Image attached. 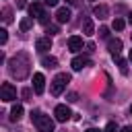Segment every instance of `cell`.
Listing matches in <instances>:
<instances>
[{
  "instance_id": "1",
  "label": "cell",
  "mask_w": 132,
  "mask_h": 132,
  "mask_svg": "<svg viewBox=\"0 0 132 132\" xmlns=\"http://www.w3.org/2000/svg\"><path fill=\"white\" fill-rule=\"evenodd\" d=\"M29 66H31L29 56H27L25 52H21V54H16V56L8 62V72H10L12 76H16L19 80H23V78L29 74Z\"/></svg>"
},
{
  "instance_id": "2",
  "label": "cell",
  "mask_w": 132,
  "mask_h": 132,
  "mask_svg": "<svg viewBox=\"0 0 132 132\" xmlns=\"http://www.w3.org/2000/svg\"><path fill=\"white\" fill-rule=\"evenodd\" d=\"M31 120L39 132H54V120L41 111H31Z\"/></svg>"
},
{
  "instance_id": "3",
  "label": "cell",
  "mask_w": 132,
  "mask_h": 132,
  "mask_svg": "<svg viewBox=\"0 0 132 132\" xmlns=\"http://www.w3.org/2000/svg\"><path fill=\"white\" fill-rule=\"evenodd\" d=\"M70 82V74H66V72H62V74H58L54 80H52V95H60L64 89H66V85Z\"/></svg>"
},
{
  "instance_id": "4",
  "label": "cell",
  "mask_w": 132,
  "mask_h": 132,
  "mask_svg": "<svg viewBox=\"0 0 132 132\" xmlns=\"http://www.w3.org/2000/svg\"><path fill=\"white\" fill-rule=\"evenodd\" d=\"M0 99L2 101H14L16 99V89L10 85V82H2V87H0Z\"/></svg>"
},
{
  "instance_id": "5",
  "label": "cell",
  "mask_w": 132,
  "mask_h": 132,
  "mask_svg": "<svg viewBox=\"0 0 132 132\" xmlns=\"http://www.w3.org/2000/svg\"><path fill=\"white\" fill-rule=\"evenodd\" d=\"M54 116H56V120H58V122H66V120H70L72 111H70V107H68V105H56Z\"/></svg>"
},
{
  "instance_id": "6",
  "label": "cell",
  "mask_w": 132,
  "mask_h": 132,
  "mask_svg": "<svg viewBox=\"0 0 132 132\" xmlns=\"http://www.w3.org/2000/svg\"><path fill=\"white\" fill-rule=\"evenodd\" d=\"M43 89H45V78H43L41 72H35V74H33V91H35L37 95H41Z\"/></svg>"
},
{
  "instance_id": "7",
  "label": "cell",
  "mask_w": 132,
  "mask_h": 132,
  "mask_svg": "<svg viewBox=\"0 0 132 132\" xmlns=\"http://www.w3.org/2000/svg\"><path fill=\"white\" fill-rule=\"evenodd\" d=\"M70 16H72V12H70V8H66V6H62V8L56 10V19H58V23H68Z\"/></svg>"
},
{
  "instance_id": "8",
  "label": "cell",
  "mask_w": 132,
  "mask_h": 132,
  "mask_svg": "<svg viewBox=\"0 0 132 132\" xmlns=\"http://www.w3.org/2000/svg\"><path fill=\"white\" fill-rule=\"evenodd\" d=\"M68 50H70V52H80V50H82V37L72 35V37L68 39Z\"/></svg>"
},
{
  "instance_id": "9",
  "label": "cell",
  "mask_w": 132,
  "mask_h": 132,
  "mask_svg": "<svg viewBox=\"0 0 132 132\" xmlns=\"http://www.w3.org/2000/svg\"><path fill=\"white\" fill-rule=\"evenodd\" d=\"M52 47V39L50 37H39L37 41H35V50L37 52H47Z\"/></svg>"
},
{
  "instance_id": "10",
  "label": "cell",
  "mask_w": 132,
  "mask_h": 132,
  "mask_svg": "<svg viewBox=\"0 0 132 132\" xmlns=\"http://www.w3.org/2000/svg\"><path fill=\"white\" fill-rule=\"evenodd\" d=\"M107 47H109L111 56H113V58H118V56H120V52H122V41H120V39H109V41H107Z\"/></svg>"
},
{
  "instance_id": "11",
  "label": "cell",
  "mask_w": 132,
  "mask_h": 132,
  "mask_svg": "<svg viewBox=\"0 0 132 132\" xmlns=\"http://www.w3.org/2000/svg\"><path fill=\"white\" fill-rule=\"evenodd\" d=\"M89 64H91L89 58H85V56H76V58L72 60V70H82V68L89 66Z\"/></svg>"
},
{
  "instance_id": "12",
  "label": "cell",
  "mask_w": 132,
  "mask_h": 132,
  "mask_svg": "<svg viewBox=\"0 0 132 132\" xmlns=\"http://www.w3.org/2000/svg\"><path fill=\"white\" fill-rule=\"evenodd\" d=\"M93 14H95L97 19H107V14H109L107 4H97V6L93 8Z\"/></svg>"
},
{
  "instance_id": "13",
  "label": "cell",
  "mask_w": 132,
  "mask_h": 132,
  "mask_svg": "<svg viewBox=\"0 0 132 132\" xmlns=\"http://www.w3.org/2000/svg\"><path fill=\"white\" fill-rule=\"evenodd\" d=\"M45 10L41 8V4H37V2H33L31 6H29V14H31V19L33 16H37V19H41V14H43Z\"/></svg>"
},
{
  "instance_id": "14",
  "label": "cell",
  "mask_w": 132,
  "mask_h": 132,
  "mask_svg": "<svg viewBox=\"0 0 132 132\" xmlns=\"http://www.w3.org/2000/svg\"><path fill=\"white\" fill-rule=\"evenodd\" d=\"M82 33H85V35H93V33H95V25H93V19H89V16H87V19L82 21Z\"/></svg>"
},
{
  "instance_id": "15",
  "label": "cell",
  "mask_w": 132,
  "mask_h": 132,
  "mask_svg": "<svg viewBox=\"0 0 132 132\" xmlns=\"http://www.w3.org/2000/svg\"><path fill=\"white\" fill-rule=\"evenodd\" d=\"M21 116H23V105H12V109H10V120L12 122H16V120H21Z\"/></svg>"
},
{
  "instance_id": "16",
  "label": "cell",
  "mask_w": 132,
  "mask_h": 132,
  "mask_svg": "<svg viewBox=\"0 0 132 132\" xmlns=\"http://www.w3.org/2000/svg\"><path fill=\"white\" fill-rule=\"evenodd\" d=\"M41 64H43L45 68H56V66H58V60H56L54 56H43V58H41Z\"/></svg>"
},
{
  "instance_id": "17",
  "label": "cell",
  "mask_w": 132,
  "mask_h": 132,
  "mask_svg": "<svg viewBox=\"0 0 132 132\" xmlns=\"http://www.w3.org/2000/svg\"><path fill=\"white\" fill-rule=\"evenodd\" d=\"M31 25H33L31 16H25V19L21 21V31H29V29H31Z\"/></svg>"
},
{
  "instance_id": "18",
  "label": "cell",
  "mask_w": 132,
  "mask_h": 132,
  "mask_svg": "<svg viewBox=\"0 0 132 132\" xmlns=\"http://www.w3.org/2000/svg\"><path fill=\"white\" fill-rule=\"evenodd\" d=\"M124 25H126V23H124L122 19H118V16H116V19H113V23H111V27H113L116 31H122V29H124Z\"/></svg>"
},
{
  "instance_id": "19",
  "label": "cell",
  "mask_w": 132,
  "mask_h": 132,
  "mask_svg": "<svg viewBox=\"0 0 132 132\" xmlns=\"http://www.w3.org/2000/svg\"><path fill=\"white\" fill-rule=\"evenodd\" d=\"M118 60V66H120V72L122 74H128V68H126V60H122V58H116Z\"/></svg>"
},
{
  "instance_id": "20",
  "label": "cell",
  "mask_w": 132,
  "mask_h": 132,
  "mask_svg": "<svg viewBox=\"0 0 132 132\" xmlns=\"http://www.w3.org/2000/svg\"><path fill=\"white\" fill-rule=\"evenodd\" d=\"M105 132H118V124H116V122H107Z\"/></svg>"
},
{
  "instance_id": "21",
  "label": "cell",
  "mask_w": 132,
  "mask_h": 132,
  "mask_svg": "<svg viewBox=\"0 0 132 132\" xmlns=\"http://www.w3.org/2000/svg\"><path fill=\"white\" fill-rule=\"evenodd\" d=\"M21 97H23L25 101H31V89H23V91H21Z\"/></svg>"
},
{
  "instance_id": "22",
  "label": "cell",
  "mask_w": 132,
  "mask_h": 132,
  "mask_svg": "<svg viewBox=\"0 0 132 132\" xmlns=\"http://www.w3.org/2000/svg\"><path fill=\"white\" fill-rule=\"evenodd\" d=\"M99 37L107 39V37H109V29H107V27H101V29H99Z\"/></svg>"
},
{
  "instance_id": "23",
  "label": "cell",
  "mask_w": 132,
  "mask_h": 132,
  "mask_svg": "<svg viewBox=\"0 0 132 132\" xmlns=\"http://www.w3.org/2000/svg\"><path fill=\"white\" fill-rule=\"evenodd\" d=\"M6 39H8V31L0 29V43H6Z\"/></svg>"
},
{
  "instance_id": "24",
  "label": "cell",
  "mask_w": 132,
  "mask_h": 132,
  "mask_svg": "<svg viewBox=\"0 0 132 132\" xmlns=\"http://www.w3.org/2000/svg\"><path fill=\"white\" fill-rule=\"evenodd\" d=\"M68 101H70V103L78 101V93H68Z\"/></svg>"
},
{
  "instance_id": "25",
  "label": "cell",
  "mask_w": 132,
  "mask_h": 132,
  "mask_svg": "<svg viewBox=\"0 0 132 132\" xmlns=\"http://www.w3.org/2000/svg\"><path fill=\"white\" fill-rule=\"evenodd\" d=\"M4 23H10V8H4Z\"/></svg>"
},
{
  "instance_id": "26",
  "label": "cell",
  "mask_w": 132,
  "mask_h": 132,
  "mask_svg": "<svg viewBox=\"0 0 132 132\" xmlns=\"http://www.w3.org/2000/svg\"><path fill=\"white\" fill-rule=\"evenodd\" d=\"M16 8H25V0H16Z\"/></svg>"
},
{
  "instance_id": "27",
  "label": "cell",
  "mask_w": 132,
  "mask_h": 132,
  "mask_svg": "<svg viewBox=\"0 0 132 132\" xmlns=\"http://www.w3.org/2000/svg\"><path fill=\"white\" fill-rule=\"evenodd\" d=\"M50 31H52V33H58V27H56V25H54V27H47V33H50Z\"/></svg>"
},
{
  "instance_id": "28",
  "label": "cell",
  "mask_w": 132,
  "mask_h": 132,
  "mask_svg": "<svg viewBox=\"0 0 132 132\" xmlns=\"http://www.w3.org/2000/svg\"><path fill=\"white\" fill-rule=\"evenodd\" d=\"M45 4H50V6H56V4H58V0H45Z\"/></svg>"
},
{
  "instance_id": "29",
  "label": "cell",
  "mask_w": 132,
  "mask_h": 132,
  "mask_svg": "<svg viewBox=\"0 0 132 132\" xmlns=\"http://www.w3.org/2000/svg\"><path fill=\"white\" fill-rule=\"evenodd\" d=\"M120 132H132V126H124V128H122Z\"/></svg>"
},
{
  "instance_id": "30",
  "label": "cell",
  "mask_w": 132,
  "mask_h": 132,
  "mask_svg": "<svg viewBox=\"0 0 132 132\" xmlns=\"http://www.w3.org/2000/svg\"><path fill=\"white\" fill-rule=\"evenodd\" d=\"M85 132H99L97 128H89V130H85Z\"/></svg>"
},
{
  "instance_id": "31",
  "label": "cell",
  "mask_w": 132,
  "mask_h": 132,
  "mask_svg": "<svg viewBox=\"0 0 132 132\" xmlns=\"http://www.w3.org/2000/svg\"><path fill=\"white\" fill-rule=\"evenodd\" d=\"M66 2H68V4H74V2H76V0H66Z\"/></svg>"
},
{
  "instance_id": "32",
  "label": "cell",
  "mask_w": 132,
  "mask_h": 132,
  "mask_svg": "<svg viewBox=\"0 0 132 132\" xmlns=\"http://www.w3.org/2000/svg\"><path fill=\"white\" fill-rule=\"evenodd\" d=\"M128 21H130V23H132V12H130V14H128Z\"/></svg>"
},
{
  "instance_id": "33",
  "label": "cell",
  "mask_w": 132,
  "mask_h": 132,
  "mask_svg": "<svg viewBox=\"0 0 132 132\" xmlns=\"http://www.w3.org/2000/svg\"><path fill=\"white\" fill-rule=\"evenodd\" d=\"M130 62H132V50H130Z\"/></svg>"
},
{
  "instance_id": "34",
  "label": "cell",
  "mask_w": 132,
  "mask_h": 132,
  "mask_svg": "<svg viewBox=\"0 0 132 132\" xmlns=\"http://www.w3.org/2000/svg\"><path fill=\"white\" fill-rule=\"evenodd\" d=\"M130 113H132V105H130Z\"/></svg>"
},
{
  "instance_id": "35",
  "label": "cell",
  "mask_w": 132,
  "mask_h": 132,
  "mask_svg": "<svg viewBox=\"0 0 132 132\" xmlns=\"http://www.w3.org/2000/svg\"><path fill=\"white\" fill-rule=\"evenodd\" d=\"M93 2H95V0H93Z\"/></svg>"
}]
</instances>
